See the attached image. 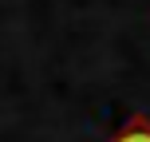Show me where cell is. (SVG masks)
I'll return each instance as SVG.
<instances>
[{"mask_svg":"<svg viewBox=\"0 0 150 142\" xmlns=\"http://www.w3.org/2000/svg\"><path fill=\"white\" fill-rule=\"evenodd\" d=\"M111 142H150V122L146 119H130Z\"/></svg>","mask_w":150,"mask_h":142,"instance_id":"cell-1","label":"cell"}]
</instances>
